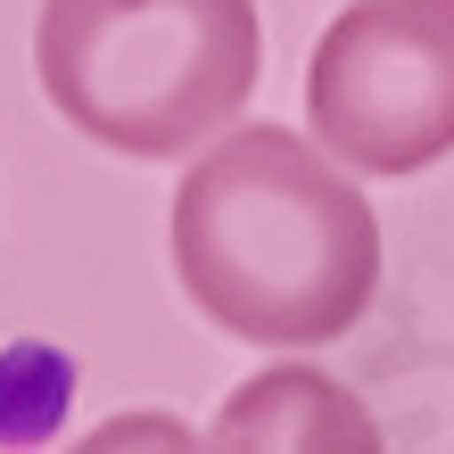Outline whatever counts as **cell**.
I'll return each mask as SVG.
<instances>
[{"label": "cell", "mask_w": 454, "mask_h": 454, "mask_svg": "<svg viewBox=\"0 0 454 454\" xmlns=\"http://www.w3.org/2000/svg\"><path fill=\"white\" fill-rule=\"evenodd\" d=\"M124 438H174V446H191L182 421H108V430H91V446H124Z\"/></svg>", "instance_id": "obj_5"}, {"label": "cell", "mask_w": 454, "mask_h": 454, "mask_svg": "<svg viewBox=\"0 0 454 454\" xmlns=\"http://www.w3.org/2000/svg\"><path fill=\"white\" fill-rule=\"evenodd\" d=\"M34 74L83 141L182 157L256 99V0H42Z\"/></svg>", "instance_id": "obj_2"}, {"label": "cell", "mask_w": 454, "mask_h": 454, "mask_svg": "<svg viewBox=\"0 0 454 454\" xmlns=\"http://www.w3.org/2000/svg\"><path fill=\"white\" fill-rule=\"evenodd\" d=\"M215 446H380L372 413L306 364H273L215 413Z\"/></svg>", "instance_id": "obj_4"}, {"label": "cell", "mask_w": 454, "mask_h": 454, "mask_svg": "<svg viewBox=\"0 0 454 454\" xmlns=\"http://www.w3.org/2000/svg\"><path fill=\"white\" fill-rule=\"evenodd\" d=\"M174 273L231 339L323 347L380 298V215L314 141L239 124L174 191Z\"/></svg>", "instance_id": "obj_1"}, {"label": "cell", "mask_w": 454, "mask_h": 454, "mask_svg": "<svg viewBox=\"0 0 454 454\" xmlns=\"http://www.w3.org/2000/svg\"><path fill=\"white\" fill-rule=\"evenodd\" d=\"M306 116L356 174L438 166L454 149V0H356L314 42Z\"/></svg>", "instance_id": "obj_3"}]
</instances>
